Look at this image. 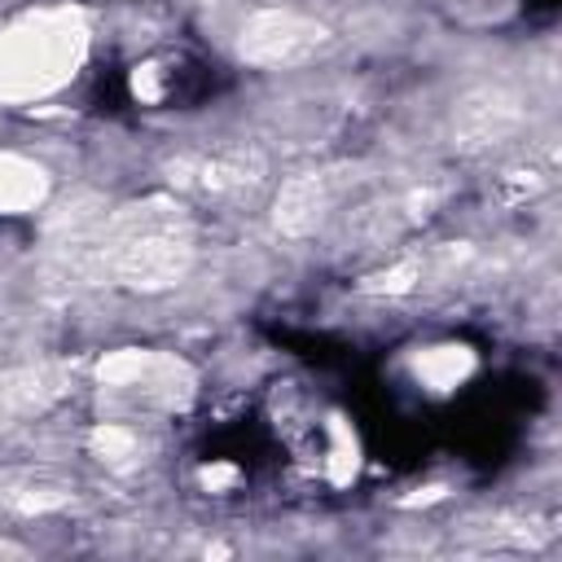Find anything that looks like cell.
I'll return each instance as SVG.
<instances>
[{"label":"cell","mask_w":562,"mask_h":562,"mask_svg":"<svg viewBox=\"0 0 562 562\" xmlns=\"http://www.w3.org/2000/svg\"><path fill=\"white\" fill-rule=\"evenodd\" d=\"M88 26L79 9H35L0 31V101H40L66 88L83 61Z\"/></svg>","instance_id":"1"},{"label":"cell","mask_w":562,"mask_h":562,"mask_svg":"<svg viewBox=\"0 0 562 562\" xmlns=\"http://www.w3.org/2000/svg\"><path fill=\"white\" fill-rule=\"evenodd\" d=\"M110 259H114V272L127 285L158 290V285H171L176 277H184V268H189V233L176 220V211L140 206L119 224V233L110 241Z\"/></svg>","instance_id":"2"},{"label":"cell","mask_w":562,"mask_h":562,"mask_svg":"<svg viewBox=\"0 0 562 562\" xmlns=\"http://www.w3.org/2000/svg\"><path fill=\"white\" fill-rule=\"evenodd\" d=\"M325 26L294 9H263L241 31V57L255 66H294L316 53Z\"/></svg>","instance_id":"3"},{"label":"cell","mask_w":562,"mask_h":562,"mask_svg":"<svg viewBox=\"0 0 562 562\" xmlns=\"http://www.w3.org/2000/svg\"><path fill=\"white\" fill-rule=\"evenodd\" d=\"M44 167H35L22 154H4L0 149V215H22L31 206L44 202Z\"/></svg>","instance_id":"4"},{"label":"cell","mask_w":562,"mask_h":562,"mask_svg":"<svg viewBox=\"0 0 562 562\" xmlns=\"http://www.w3.org/2000/svg\"><path fill=\"white\" fill-rule=\"evenodd\" d=\"M321 211H325V180H321V176H303V180H294V184L277 198V224H281L285 233L312 228Z\"/></svg>","instance_id":"5"},{"label":"cell","mask_w":562,"mask_h":562,"mask_svg":"<svg viewBox=\"0 0 562 562\" xmlns=\"http://www.w3.org/2000/svg\"><path fill=\"white\" fill-rule=\"evenodd\" d=\"M470 369V356L461 347H439V351H426L417 360V373L430 382V386H457Z\"/></svg>","instance_id":"6"},{"label":"cell","mask_w":562,"mask_h":562,"mask_svg":"<svg viewBox=\"0 0 562 562\" xmlns=\"http://www.w3.org/2000/svg\"><path fill=\"white\" fill-rule=\"evenodd\" d=\"M97 452L119 465V461L136 457V435L127 426H105V430H97Z\"/></svg>","instance_id":"7"}]
</instances>
